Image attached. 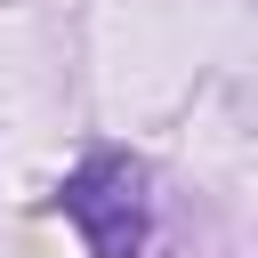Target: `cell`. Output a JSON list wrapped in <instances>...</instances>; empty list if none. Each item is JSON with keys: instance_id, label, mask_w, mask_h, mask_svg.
<instances>
[{"instance_id": "6da1fadb", "label": "cell", "mask_w": 258, "mask_h": 258, "mask_svg": "<svg viewBox=\"0 0 258 258\" xmlns=\"http://www.w3.org/2000/svg\"><path fill=\"white\" fill-rule=\"evenodd\" d=\"M64 218L81 226L89 258H137L145 250V169L121 145H97L73 177H64Z\"/></svg>"}]
</instances>
